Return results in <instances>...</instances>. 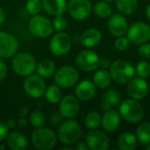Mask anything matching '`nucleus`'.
Listing matches in <instances>:
<instances>
[{"label":"nucleus","mask_w":150,"mask_h":150,"mask_svg":"<svg viewBox=\"0 0 150 150\" xmlns=\"http://www.w3.org/2000/svg\"><path fill=\"white\" fill-rule=\"evenodd\" d=\"M7 75V66L5 62L0 59V82H2Z\"/></svg>","instance_id":"obj_39"},{"label":"nucleus","mask_w":150,"mask_h":150,"mask_svg":"<svg viewBox=\"0 0 150 150\" xmlns=\"http://www.w3.org/2000/svg\"><path fill=\"white\" fill-rule=\"evenodd\" d=\"M129 41L135 45H141L150 40V25L145 22H134L127 32Z\"/></svg>","instance_id":"obj_10"},{"label":"nucleus","mask_w":150,"mask_h":150,"mask_svg":"<svg viewBox=\"0 0 150 150\" xmlns=\"http://www.w3.org/2000/svg\"><path fill=\"white\" fill-rule=\"evenodd\" d=\"M67 10L72 18L83 21L90 17L92 5L90 0H69Z\"/></svg>","instance_id":"obj_11"},{"label":"nucleus","mask_w":150,"mask_h":150,"mask_svg":"<svg viewBox=\"0 0 150 150\" xmlns=\"http://www.w3.org/2000/svg\"><path fill=\"white\" fill-rule=\"evenodd\" d=\"M4 20H5V11L2 7H0V25L4 22Z\"/></svg>","instance_id":"obj_45"},{"label":"nucleus","mask_w":150,"mask_h":150,"mask_svg":"<svg viewBox=\"0 0 150 150\" xmlns=\"http://www.w3.org/2000/svg\"><path fill=\"white\" fill-rule=\"evenodd\" d=\"M120 115L126 121L135 124L142 120L144 110L136 99H126L120 105Z\"/></svg>","instance_id":"obj_5"},{"label":"nucleus","mask_w":150,"mask_h":150,"mask_svg":"<svg viewBox=\"0 0 150 150\" xmlns=\"http://www.w3.org/2000/svg\"><path fill=\"white\" fill-rule=\"evenodd\" d=\"M129 45H130L129 40L127 39V37L126 38L124 36H120L114 41V47L119 51H125V50H127L129 47Z\"/></svg>","instance_id":"obj_36"},{"label":"nucleus","mask_w":150,"mask_h":150,"mask_svg":"<svg viewBox=\"0 0 150 150\" xmlns=\"http://www.w3.org/2000/svg\"><path fill=\"white\" fill-rule=\"evenodd\" d=\"M29 122L34 128L43 127L46 123V116L41 111H34L30 114Z\"/></svg>","instance_id":"obj_31"},{"label":"nucleus","mask_w":150,"mask_h":150,"mask_svg":"<svg viewBox=\"0 0 150 150\" xmlns=\"http://www.w3.org/2000/svg\"><path fill=\"white\" fill-rule=\"evenodd\" d=\"M101 40V33L96 28H89L85 30L80 37V41L83 46L88 48H91L98 46L100 43Z\"/></svg>","instance_id":"obj_22"},{"label":"nucleus","mask_w":150,"mask_h":150,"mask_svg":"<svg viewBox=\"0 0 150 150\" xmlns=\"http://www.w3.org/2000/svg\"><path fill=\"white\" fill-rule=\"evenodd\" d=\"M102 1H105V2H106V3H112V2H114L115 0H102Z\"/></svg>","instance_id":"obj_49"},{"label":"nucleus","mask_w":150,"mask_h":150,"mask_svg":"<svg viewBox=\"0 0 150 150\" xmlns=\"http://www.w3.org/2000/svg\"><path fill=\"white\" fill-rule=\"evenodd\" d=\"M42 5L45 12L53 17L63 15L68 8L66 0H42Z\"/></svg>","instance_id":"obj_20"},{"label":"nucleus","mask_w":150,"mask_h":150,"mask_svg":"<svg viewBox=\"0 0 150 150\" xmlns=\"http://www.w3.org/2000/svg\"><path fill=\"white\" fill-rule=\"evenodd\" d=\"M136 139L137 142L142 145L147 146L150 143V123H142L136 130Z\"/></svg>","instance_id":"obj_27"},{"label":"nucleus","mask_w":150,"mask_h":150,"mask_svg":"<svg viewBox=\"0 0 150 150\" xmlns=\"http://www.w3.org/2000/svg\"><path fill=\"white\" fill-rule=\"evenodd\" d=\"M101 120H102V117L98 112H91L85 117L84 125L90 130L96 129L101 125Z\"/></svg>","instance_id":"obj_30"},{"label":"nucleus","mask_w":150,"mask_h":150,"mask_svg":"<svg viewBox=\"0 0 150 150\" xmlns=\"http://www.w3.org/2000/svg\"><path fill=\"white\" fill-rule=\"evenodd\" d=\"M135 72L142 78H147L150 76V63L147 61H141L137 63Z\"/></svg>","instance_id":"obj_33"},{"label":"nucleus","mask_w":150,"mask_h":150,"mask_svg":"<svg viewBox=\"0 0 150 150\" xmlns=\"http://www.w3.org/2000/svg\"><path fill=\"white\" fill-rule=\"evenodd\" d=\"M101 125L105 131L112 133L116 131L120 125V115L114 110H108L105 112L102 116Z\"/></svg>","instance_id":"obj_19"},{"label":"nucleus","mask_w":150,"mask_h":150,"mask_svg":"<svg viewBox=\"0 0 150 150\" xmlns=\"http://www.w3.org/2000/svg\"><path fill=\"white\" fill-rule=\"evenodd\" d=\"M76 64L83 71H94L99 67V56L93 50H82L76 57Z\"/></svg>","instance_id":"obj_12"},{"label":"nucleus","mask_w":150,"mask_h":150,"mask_svg":"<svg viewBox=\"0 0 150 150\" xmlns=\"http://www.w3.org/2000/svg\"><path fill=\"white\" fill-rule=\"evenodd\" d=\"M100 106H101V109H102L104 112H106V111L110 110V109H111V107H112V105H110V103H109L108 101H106L105 99H104V100L101 102Z\"/></svg>","instance_id":"obj_43"},{"label":"nucleus","mask_w":150,"mask_h":150,"mask_svg":"<svg viewBox=\"0 0 150 150\" xmlns=\"http://www.w3.org/2000/svg\"><path fill=\"white\" fill-rule=\"evenodd\" d=\"M9 134V128L7 127L5 122L0 120V142L6 139Z\"/></svg>","instance_id":"obj_38"},{"label":"nucleus","mask_w":150,"mask_h":150,"mask_svg":"<svg viewBox=\"0 0 150 150\" xmlns=\"http://www.w3.org/2000/svg\"><path fill=\"white\" fill-rule=\"evenodd\" d=\"M109 69L112 79L120 84L127 83L134 78L135 74V69L134 66L127 61L124 60H117L111 63Z\"/></svg>","instance_id":"obj_4"},{"label":"nucleus","mask_w":150,"mask_h":150,"mask_svg":"<svg viewBox=\"0 0 150 150\" xmlns=\"http://www.w3.org/2000/svg\"><path fill=\"white\" fill-rule=\"evenodd\" d=\"M86 142L91 150H107L110 147L108 136L100 130L91 129L86 135Z\"/></svg>","instance_id":"obj_15"},{"label":"nucleus","mask_w":150,"mask_h":150,"mask_svg":"<svg viewBox=\"0 0 150 150\" xmlns=\"http://www.w3.org/2000/svg\"><path fill=\"white\" fill-rule=\"evenodd\" d=\"M137 139L132 133H124L118 139V147L120 150H134L137 147Z\"/></svg>","instance_id":"obj_25"},{"label":"nucleus","mask_w":150,"mask_h":150,"mask_svg":"<svg viewBox=\"0 0 150 150\" xmlns=\"http://www.w3.org/2000/svg\"><path fill=\"white\" fill-rule=\"evenodd\" d=\"M58 137L56 134L47 127H37L31 134L33 146L39 150H50L54 149L57 143Z\"/></svg>","instance_id":"obj_1"},{"label":"nucleus","mask_w":150,"mask_h":150,"mask_svg":"<svg viewBox=\"0 0 150 150\" xmlns=\"http://www.w3.org/2000/svg\"><path fill=\"white\" fill-rule=\"evenodd\" d=\"M109 32L115 37L123 36L128 30V23L127 18L121 14H114L108 20Z\"/></svg>","instance_id":"obj_17"},{"label":"nucleus","mask_w":150,"mask_h":150,"mask_svg":"<svg viewBox=\"0 0 150 150\" xmlns=\"http://www.w3.org/2000/svg\"><path fill=\"white\" fill-rule=\"evenodd\" d=\"M56 70L55 63L50 59H44L37 63L36 72L42 78H49L54 76Z\"/></svg>","instance_id":"obj_23"},{"label":"nucleus","mask_w":150,"mask_h":150,"mask_svg":"<svg viewBox=\"0 0 150 150\" xmlns=\"http://www.w3.org/2000/svg\"><path fill=\"white\" fill-rule=\"evenodd\" d=\"M5 140L7 146L11 150H25L28 146L27 138L18 131L9 133Z\"/></svg>","instance_id":"obj_21"},{"label":"nucleus","mask_w":150,"mask_h":150,"mask_svg":"<svg viewBox=\"0 0 150 150\" xmlns=\"http://www.w3.org/2000/svg\"><path fill=\"white\" fill-rule=\"evenodd\" d=\"M4 145H0V150H4Z\"/></svg>","instance_id":"obj_50"},{"label":"nucleus","mask_w":150,"mask_h":150,"mask_svg":"<svg viewBox=\"0 0 150 150\" xmlns=\"http://www.w3.org/2000/svg\"><path fill=\"white\" fill-rule=\"evenodd\" d=\"M52 24H53L54 30L61 32V31H63L66 29L67 25H68V20L63 15H59V16H55L54 18Z\"/></svg>","instance_id":"obj_35"},{"label":"nucleus","mask_w":150,"mask_h":150,"mask_svg":"<svg viewBox=\"0 0 150 150\" xmlns=\"http://www.w3.org/2000/svg\"><path fill=\"white\" fill-rule=\"evenodd\" d=\"M72 47V39L63 31L55 33L50 40L49 49L55 56H63L67 54Z\"/></svg>","instance_id":"obj_8"},{"label":"nucleus","mask_w":150,"mask_h":150,"mask_svg":"<svg viewBox=\"0 0 150 150\" xmlns=\"http://www.w3.org/2000/svg\"><path fill=\"white\" fill-rule=\"evenodd\" d=\"M25 10L32 16L39 14L43 10L42 0H27L25 3Z\"/></svg>","instance_id":"obj_32"},{"label":"nucleus","mask_w":150,"mask_h":150,"mask_svg":"<svg viewBox=\"0 0 150 150\" xmlns=\"http://www.w3.org/2000/svg\"><path fill=\"white\" fill-rule=\"evenodd\" d=\"M79 80V73L76 68L69 65L62 66L55 70L54 74V83L63 89H68L75 84Z\"/></svg>","instance_id":"obj_7"},{"label":"nucleus","mask_w":150,"mask_h":150,"mask_svg":"<svg viewBox=\"0 0 150 150\" xmlns=\"http://www.w3.org/2000/svg\"><path fill=\"white\" fill-rule=\"evenodd\" d=\"M66 149H72V148H70V147H63V148H62L61 150H66Z\"/></svg>","instance_id":"obj_48"},{"label":"nucleus","mask_w":150,"mask_h":150,"mask_svg":"<svg viewBox=\"0 0 150 150\" xmlns=\"http://www.w3.org/2000/svg\"><path fill=\"white\" fill-rule=\"evenodd\" d=\"M127 83V93L132 98L141 100L147 96L149 92V84L144 78H133Z\"/></svg>","instance_id":"obj_16"},{"label":"nucleus","mask_w":150,"mask_h":150,"mask_svg":"<svg viewBox=\"0 0 150 150\" xmlns=\"http://www.w3.org/2000/svg\"><path fill=\"white\" fill-rule=\"evenodd\" d=\"M38 74H31L24 81V91L32 98H40L46 91V83Z\"/></svg>","instance_id":"obj_9"},{"label":"nucleus","mask_w":150,"mask_h":150,"mask_svg":"<svg viewBox=\"0 0 150 150\" xmlns=\"http://www.w3.org/2000/svg\"><path fill=\"white\" fill-rule=\"evenodd\" d=\"M30 33L38 38H47L54 32L52 21L43 15H33L28 22Z\"/></svg>","instance_id":"obj_6"},{"label":"nucleus","mask_w":150,"mask_h":150,"mask_svg":"<svg viewBox=\"0 0 150 150\" xmlns=\"http://www.w3.org/2000/svg\"><path fill=\"white\" fill-rule=\"evenodd\" d=\"M17 124L18 125L19 127L21 128H25L28 125V120L25 118V117H21L20 119H18V120L17 121Z\"/></svg>","instance_id":"obj_42"},{"label":"nucleus","mask_w":150,"mask_h":150,"mask_svg":"<svg viewBox=\"0 0 150 150\" xmlns=\"http://www.w3.org/2000/svg\"><path fill=\"white\" fill-rule=\"evenodd\" d=\"M75 149L77 150H88L89 149V146L87 144V142H78L75 147Z\"/></svg>","instance_id":"obj_41"},{"label":"nucleus","mask_w":150,"mask_h":150,"mask_svg":"<svg viewBox=\"0 0 150 150\" xmlns=\"http://www.w3.org/2000/svg\"><path fill=\"white\" fill-rule=\"evenodd\" d=\"M92 10L95 12V14L101 18H106L110 17L112 11V6L109 4V3H106L105 1L98 2L92 7Z\"/></svg>","instance_id":"obj_29"},{"label":"nucleus","mask_w":150,"mask_h":150,"mask_svg":"<svg viewBox=\"0 0 150 150\" xmlns=\"http://www.w3.org/2000/svg\"><path fill=\"white\" fill-rule=\"evenodd\" d=\"M138 54L141 57L149 59L150 58V43L145 42L141 44L138 48Z\"/></svg>","instance_id":"obj_37"},{"label":"nucleus","mask_w":150,"mask_h":150,"mask_svg":"<svg viewBox=\"0 0 150 150\" xmlns=\"http://www.w3.org/2000/svg\"><path fill=\"white\" fill-rule=\"evenodd\" d=\"M96 85L90 80L81 81L75 89L76 97L82 101H88L91 99L96 94Z\"/></svg>","instance_id":"obj_18"},{"label":"nucleus","mask_w":150,"mask_h":150,"mask_svg":"<svg viewBox=\"0 0 150 150\" xmlns=\"http://www.w3.org/2000/svg\"><path fill=\"white\" fill-rule=\"evenodd\" d=\"M79 99L73 95H66L62 97L59 102V113L62 118H75L80 110Z\"/></svg>","instance_id":"obj_14"},{"label":"nucleus","mask_w":150,"mask_h":150,"mask_svg":"<svg viewBox=\"0 0 150 150\" xmlns=\"http://www.w3.org/2000/svg\"><path fill=\"white\" fill-rule=\"evenodd\" d=\"M146 149L150 150V143H149V144H148V145L146 146Z\"/></svg>","instance_id":"obj_51"},{"label":"nucleus","mask_w":150,"mask_h":150,"mask_svg":"<svg viewBox=\"0 0 150 150\" xmlns=\"http://www.w3.org/2000/svg\"><path fill=\"white\" fill-rule=\"evenodd\" d=\"M18 49L17 38L5 31H0V58L13 57Z\"/></svg>","instance_id":"obj_13"},{"label":"nucleus","mask_w":150,"mask_h":150,"mask_svg":"<svg viewBox=\"0 0 150 150\" xmlns=\"http://www.w3.org/2000/svg\"><path fill=\"white\" fill-rule=\"evenodd\" d=\"M26 112H27V109L26 108H21V110H20V113H21V116L22 117H25V114H26Z\"/></svg>","instance_id":"obj_47"},{"label":"nucleus","mask_w":150,"mask_h":150,"mask_svg":"<svg viewBox=\"0 0 150 150\" xmlns=\"http://www.w3.org/2000/svg\"><path fill=\"white\" fill-rule=\"evenodd\" d=\"M146 16H147V18L150 20V4L148 5V7L146 9Z\"/></svg>","instance_id":"obj_46"},{"label":"nucleus","mask_w":150,"mask_h":150,"mask_svg":"<svg viewBox=\"0 0 150 150\" xmlns=\"http://www.w3.org/2000/svg\"><path fill=\"white\" fill-rule=\"evenodd\" d=\"M112 79L110 73L105 69L96 70V72L93 75V83H95L96 87L99 89L108 88L112 83Z\"/></svg>","instance_id":"obj_24"},{"label":"nucleus","mask_w":150,"mask_h":150,"mask_svg":"<svg viewBox=\"0 0 150 150\" xmlns=\"http://www.w3.org/2000/svg\"><path fill=\"white\" fill-rule=\"evenodd\" d=\"M7 127L9 128V130L13 129L16 126H17V121L14 119H9L6 122H5Z\"/></svg>","instance_id":"obj_44"},{"label":"nucleus","mask_w":150,"mask_h":150,"mask_svg":"<svg viewBox=\"0 0 150 150\" xmlns=\"http://www.w3.org/2000/svg\"><path fill=\"white\" fill-rule=\"evenodd\" d=\"M106 101H108L110 103V105L112 106H116L120 104V93L112 89H109L106 91V92L105 93V98Z\"/></svg>","instance_id":"obj_34"},{"label":"nucleus","mask_w":150,"mask_h":150,"mask_svg":"<svg viewBox=\"0 0 150 150\" xmlns=\"http://www.w3.org/2000/svg\"><path fill=\"white\" fill-rule=\"evenodd\" d=\"M111 66V62L109 61V59L104 57V58H99V67H101L102 69H108Z\"/></svg>","instance_id":"obj_40"},{"label":"nucleus","mask_w":150,"mask_h":150,"mask_svg":"<svg viewBox=\"0 0 150 150\" xmlns=\"http://www.w3.org/2000/svg\"><path fill=\"white\" fill-rule=\"evenodd\" d=\"M117 9L123 14L134 13L138 8V0H115Z\"/></svg>","instance_id":"obj_28"},{"label":"nucleus","mask_w":150,"mask_h":150,"mask_svg":"<svg viewBox=\"0 0 150 150\" xmlns=\"http://www.w3.org/2000/svg\"><path fill=\"white\" fill-rule=\"evenodd\" d=\"M82 134L79 123L76 120L68 119L62 123L58 129L57 137L64 145H73L78 142Z\"/></svg>","instance_id":"obj_3"},{"label":"nucleus","mask_w":150,"mask_h":150,"mask_svg":"<svg viewBox=\"0 0 150 150\" xmlns=\"http://www.w3.org/2000/svg\"><path fill=\"white\" fill-rule=\"evenodd\" d=\"M11 67L16 75L26 77L36 70L37 62L32 54L21 52L13 56Z\"/></svg>","instance_id":"obj_2"},{"label":"nucleus","mask_w":150,"mask_h":150,"mask_svg":"<svg viewBox=\"0 0 150 150\" xmlns=\"http://www.w3.org/2000/svg\"><path fill=\"white\" fill-rule=\"evenodd\" d=\"M44 95L47 101L50 104H59V102L63 97L62 88L55 83L51 84L47 88H46Z\"/></svg>","instance_id":"obj_26"}]
</instances>
